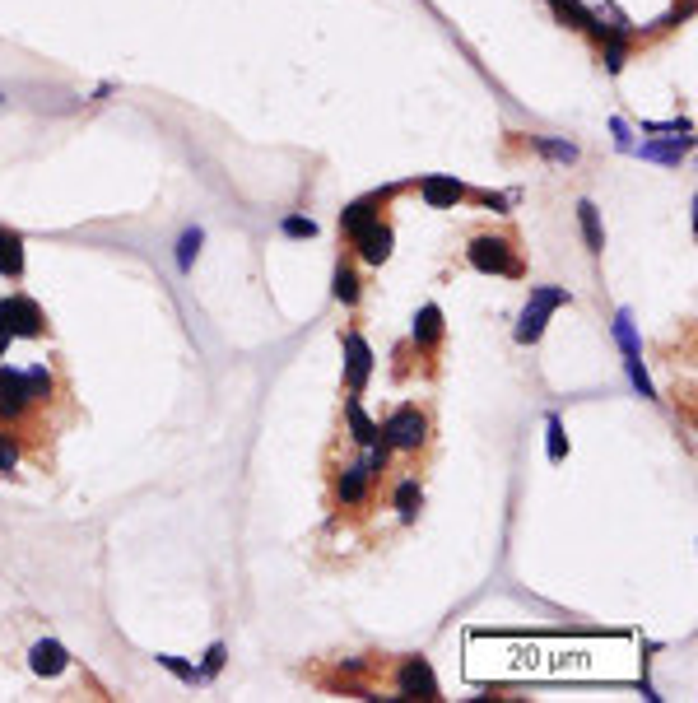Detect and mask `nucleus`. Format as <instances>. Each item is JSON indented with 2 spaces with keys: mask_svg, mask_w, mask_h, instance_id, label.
Listing matches in <instances>:
<instances>
[{
  "mask_svg": "<svg viewBox=\"0 0 698 703\" xmlns=\"http://www.w3.org/2000/svg\"><path fill=\"white\" fill-rule=\"evenodd\" d=\"M345 420H349V429H354V443H363V447L382 443V433H377V424L368 420V415H363L359 401H349V406H345Z\"/></svg>",
  "mask_w": 698,
  "mask_h": 703,
  "instance_id": "dca6fc26",
  "label": "nucleus"
},
{
  "mask_svg": "<svg viewBox=\"0 0 698 703\" xmlns=\"http://www.w3.org/2000/svg\"><path fill=\"white\" fill-rule=\"evenodd\" d=\"M396 513H401V522H415V513H419V503H424V489H419V480H401L396 485Z\"/></svg>",
  "mask_w": 698,
  "mask_h": 703,
  "instance_id": "a211bd4d",
  "label": "nucleus"
},
{
  "mask_svg": "<svg viewBox=\"0 0 698 703\" xmlns=\"http://www.w3.org/2000/svg\"><path fill=\"white\" fill-rule=\"evenodd\" d=\"M354 252H359V261H368V266H382V261L391 257V229L382 219H368V224L354 233Z\"/></svg>",
  "mask_w": 698,
  "mask_h": 703,
  "instance_id": "6e6552de",
  "label": "nucleus"
},
{
  "mask_svg": "<svg viewBox=\"0 0 698 703\" xmlns=\"http://www.w3.org/2000/svg\"><path fill=\"white\" fill-rule=\"evenodd\" d=\"M550 10L559 14L568 28H587V33H596V38H601V24L591 19V10L582 5V0H550Z\"/></svg>",
  "mask_w": 698,
  "mask_h": 703,
  "instance_id": "ddd939ff",
  "label": "nucleus"
},
{
  "mask_svg": "<svg viewBox=\"0 0 698 703\" xmlns=\"http://www.w3.org/2000/svg\"><path fill=\"white\" fill-rule=\"evenodd\" d=\"M0 275H10V280L24 275V238L5 229H0Z\"/></svg>",
  "mask_w": 698,
  "mask_h": 703,
  "instance_id": "f8f14e48",
  "label": "nucleus"
},
{
  "mask_svg": "<svg viewBox=\"0 0 698 703\" xmlns=\"http://www.w3.org/2000/svg\"><path fill=\"white\" fill-rule=\"evenodd\" d=\"M368 373H373V350H368V340L359 331H349L345 336V387L349 396H359L368 387Z\"/></svg>",
  "mask_w": 698,
  "mask_h": 703,
  "instance_id": "423d86ee",
  "label": "nucleus"
},
{
  "mask_svg": "<svg viewBox=\"0 0 698 703\" xmlns=\"http://www.w3.org/2000/svg\"><path fill=\"white\" fill-rule=\"evenodd\" d=\"M531 149H540V154H545V159H554V163H578V145H568V140L531 136Z\"/></svg>",
  "mask_w": 698,
  "mask_h": 703,
  "instance_id": "aec40b11",
  "label": "nucleus"
},
{
  "mask_svg": "<svg viewBox=\"0 0 698 703\" xmlns=\"http://www.w3.org/2000/svg\"><path fill=\"white\" fill-rule=\"evenodd\" d=\"M689 145L694 140L689 136H675V140H652V145H643V159H657V163H680L689 154Z\"/></svg>",
  "mask_w": 698,
  "mask_h": 703,
  "instance_id": "2eb2a0df",
  "label": "nucleus"
},
{
  "mask_svg": "<svg viewBox=\"0 0 698 703\" xmlns=\"http://www.w3.org/2000/svg\"><path fill=\"white\" fill-rule=\"evenodd\" d=\"M564 303H573V294H568V289H554V284H540V289H531V303H526L522 322H517V345H536V340L545 336L550 312L564 308Z\"/></svg>",
  "mask_w": 698,
  "mask_h": 703,
  "instance_id": "f257e3e1",
  "label": "nucleus"
},
{
  "mask_svg": "<svg viewBox=\"0 0 698 703\" xmlns=\"http://www.w3.org/2000/svg\"><path fill=\"white\" fill-rule=\"evenodd\" d=\"M363 489H368V466H345V475H340V503H359Z\"/></svg>",
  "mask_w": 698,
  "mask_h": 703,
  "instance_id": "6ab92c4d",
  "label": "nucleus"
},
{
  "mask_svg": "<svg viewBox=\"0 0 698 703\" xmlns=\"http://www.w3.org/2000/svg\"><path fill=\"white\" fill-rule=\"evenodd\" d=\"M466 261L475 266V271H484V275H522V266H517V257H512V243H508V238H494V233L470 238Z\"/></svg>",
  "mask_w": 698,
  "mask_h": 703,
  "instance_id": "f03ea898",
  "label": "nucleus"
},
{
  "mask_svg": "<svg viewBox=\"0 0 698 703\" xmlns=\"http://www.w3.org/2000/svg\"><path fill=\"white\" fill-rule=\"evenodd\" d=\"M5 345H10V331H5V326H0V354H5Z\"/></svg>",
  "mask_w": 698,
  "mask_h": 703,
  "instance_id": "473e14b6",
  "label": "nucleus"
},
{
  "mask_svg": "<svg viewBox=\"0 0 698 703\" xmlns=\"http://www.w3.org/2000/svg\"><path fill=\"white\" fill-rule=\"evenodd\" d=\"M396 690H401L405 699H443V690H438V676H433L429 657H410V662L396 671Z\"/></svg>",
  "mask_w": 698,
  "mask_h": 703,
  "instance_id": "20e7f679",
  "label": "nucleus"
},
{
  "mask_svg": "<svg viewBox=\"0 0 698 703\" xmlns=\"http://www.w3.org/2000/svg\"><path fill=\"white\" fill-rule=\"evenodd\" d=\"M419 196L433 205V210H447V205H457V201H466V187H461L457 177H443V173H433V177H424L419 182Z\"/></svg>",
  "mask_w": 698,
  "mask_h": 703,
  "instance_id": "9d476101",
  "label": "nucleus"
},
{
  "mask_svg": "<svg viewBox=\"0 0 698 703\" xmlns=\"http://www.w3.org/2000/svg\"><path fill=\"white\" fill-rule=\"evenodd\" d=\"M284 238H317V219L289 215V219H284Z\"/></svg>",
  "mask_w": 698,
  "mask_h": 703,
  "instance_id": "cd10ccee",
  "label": "nucleus"
},
{
  "mask_svg": "<svg viewBox=\"0 0 698 703\" xmlns=\"http://www.w3.org/2000/svg\"><path fill=\"white\" fill-rule=\"evenodd\" d=\"M159 666H163V671H173L177 680H187V685H196V680H201V671H196V666H187L182 657H168V652H159Z\"/></svg>",
  "mask_w": 698,
  "mask_h": 703,
  "instance_id": "393cba45",
  "label": "nucleus"
},
{
  "mask_svg": "<svg viewBox=\"0 0 698 703\" xmlns=\"http://www.w3.org/2000/svg\"><path fill=\"white\" fill-rule=\"evenodd\" d=\"M24 378H28V392H33V401H47V392H52V373L38 364V368H28Z\"/></svg>",
  "mask_w": 698,
  "mask_h": 703,
  "instance_id": "a878e982",
  "label": "nucleus"
},
{
  "mask_svg": "<svg viewBox=\"0 0 698 703\" xmlns=\"http://www.w3.org/2000/svg\"><path fill=\"white\" fill-rule=\"evenodd\" d=\"M545 429H550V461H564V457H568L564 420H559V415H550V420H545Z\"/></svg>",
  "mask_w": 698,
  "mask_h": 703,
  "instance_id": "b1692460",
  "label": "nucleus"
},
{
  "mask_svg": "<svg viewBox=\"0 0 698 703\" xmlns=\"http://www.w3.org/2000/svg\"><path fill=\"white\" fill-rule=\"evenodd\" d=\"M19 466V447L10 443V433H0V471H14Z\"/></svg>",
  "mask_w": 698,
  "mask_h": 703,
  "instance_id": "c756f323",
  "label": "nucleus"
},
{
  "mask_svg": "<svg viewBox=\"0 0 698 703\" xmlns=\"http://www.w3.org/2000/svg\"><path fill=\"white\" fill-rule=\"evenodd\" d=\"M28 406H33L28 378L19 368H0V415H5V420H19Z\"/></svg>",
  "mask_w": 698,
  "mask_h": 703,
  "instance_id": "0eeeda50",
  "label": "nucleus"
},
{
  "mask_svg": "<svg viewBox=\"0 0 698 703\" xmlns=\"http://www.w3.org/2000/svg\"><path fill=\"white\" fill-rule=\"evenodd\" d=\"M205 233L201 229H187L182 238H177V271H191V261H196V252H201Z\"/></svg>",
  "mask_w": 698,
  "mask_h": 703,
  "instance_id": "4be33fe9",
  "label": "nucleus"
},
{
  "mask_svg": "<svg viewBox=\"0 0 698 703\" xmlns=\"http://www.w3.org/2000/svg\"><path fill=\"white\" fill-rule=\"evenodd\" d=\"M377 433H382V443L396 447V452H415V447H424V433H429V420L419 415V410H396L387 424H377Z\"/></svg>",
  "mask_w": 698,
  "mask_h": 703,
  "instance_id": "7ed1b4c3",
  "label": "nucleus"
},
{
  "mask_svg": "<svg viewBox=\"0 0 698 703\" xmlns=\"http://www.w3.org/2000/svg\"><path fill=\"white\" fill-rule=\"evenodd\" d=\"M331 294H336L340 303H359V271L340 261V266H336V289H331Z\"/></svg>",
  "mask_w": 698,
  "mask_h": 703,
  "instance_id": "412c9836",
  "label": "nucleus"
},
{
  "mask_svg": "<svg viewBox=\"0 0 698 703\" xmlns=\"http://www.w3.org/2000/svg\"><path fill=\"white\" fill-rule=\"evenodd\" d=\"M615 340L624 345V359H638V331H633L629 312H619V317H615Z\"/></svg>",
  "mask_w": 698,
  "mask_h": 703,
  "instance_id": "5701e85b",
  "label": "nucleus"
},
{
  "mask_svg": "<svg viewBox=\"0 0 698 703\" xmlns=\"http://www.w3.org/2000/svg\"><path fill=\"white\" fill-rule=\"evenodd\" d=\"M615 145H619V149H633V140H629V126H624V122H615Z\"/></svg>",
  "mask_w": 698,
  "mask_h": 703,
  "instance_id": "2f4dec72",
  "label": "nucleus"
},
{
  "mask_svg": "<svg viewBox=\"0 0 698 703\" xmlns=\"http://www.w3.org/2000/svg\"><path fill=\"white\" fill-rule=\"evenodd\" d=\"M624 364H629V378H633V387H638V396L652 401V382H647V373H643V354H638V359H624Z\"/></svg>",
  "mask_w": 698,
  "mask_h": 703,
  "instance_id": "c85d7f7f",
  "label": "nucleus"
},
{
  "mask_svg": "<svg viewBox=\"0 0 698 703\" xmlns=\"http://www.w3.org/2000/svg\"><path fill=\"white\" fill-rule=\"evenodd\" d=\"M480 205H484V210H498V215H503V210H508V196H494V191H484Z\"/></svg>",
  "mask_w": 698,
  "mask_h": 703,
  "instance_id": "7c9ffc66",
  "label": "nucleus"
},
{
  "mask_svg": "<svg viewBox=\"0 0 698 703\" xmlns=\"http://www.w3.org/2000/svg\"><path fill=\"white\" fill-rule=\"evenodd\" d=\"M28 666H33V676L56 680L70 666V652L61 648L56 638H38V643H33V652H28Z\"/></svg>",
  "mask_w": 698,
  "mask_h": 703,
  "instance_id": "1a4fd4ad",
  "label": "nucleus"
},
{
  "mask_svg": "<svg viewBox=\"0 0 698 703\" xmlns=\"http://www.w3.org/2000/svg\"><path fill=\"white\" fill-rule=\"evenodd\" d=\"M0 326L10 336H42V308L33 298H5L0 303Z\"/></svg>",
  "mask_w": 698,
  "mask_h": 703,
  "instance_id": "39448f33",
  "label": "nucleus"
},
{
  "mask_svg": "<svg viewBox=\"0 0 698 703\" xmlns=\"http://www.w3.org/2000/svg\"><path fill=\"white\" fill-rule=\"evenodd\" d=\"M578 224H582V238H587V252H605V238H601V210L591 201L578 205Z\"/></svg>",
  "mask_w": 698,
  "mask_h": 703,
  "instance_id": "f3484780",
  "label": "nucleus"
},
{
  "mask_svg": "<svg viewBox=\"0 0 698 703\" xmlns=\"http://www.w3.org/2000/svg\"><path fill=\"white\" fill-rule=\"evenodd\" d=\"M224 662H229V648H224V643H210V652H205V666H201V680L219 676V671H224Z\"/></svg>",
  "mask_w": 698,
  "mask_h": 703,
  "instance_id": "bb28decb",
  "label": "nucleus"
},
{
  "mask_svg": "<svg viewBox=\"0 0 698 703\" xmlns=\"http://www.w3.org/2000/svg\"><path fill=\"white\" fill-rule=\"evenodd\" d=\"M377 201H382V196H363V201L345 205V210H340V229L354 238V233H359L368 219H377Z\"/></svg>",
  "mask_w": 698,
  "mask_h": 703,
  "instance_id": "4468645a",
  "label": "nucleus"
},
{
  "mask_svg": "<svg viewBox=\"0 0 698 703\" xmlns=\"http://www.w3.org/2000/svg\"><path fill=\"white\" fill-rule=\"evenodd\" d=\"M443 340V308L438 303H424V308L415 312V345L419 350H433Z\"/></svg>",
  "mask_w": 698,
  "mask_h": 703,
  "instance_id": "9b49d317",
  "label": "nucleus"
}]
</instances>
